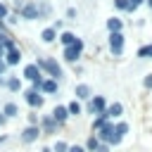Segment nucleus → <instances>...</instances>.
Returning <instances> with one entry per match:
<instances>
[{
	"mask_svg": "<svg viewBox=\"0 0 152 152\" xmlns=\"http://www.w3.org/2000/svg\"><path fill=\"white\" fill-rule=\"evenodd\" d=\"M66 112H71V114H78V112H81V104H78V102H69Z\"/></svg>",
	"mask_w": 152,
	"mask_h": 152,
	"instance_id": "nucleus-23",
	"label": "nucleus"
},
{
	"mask_svg": "<svg viewBox=\"0 0 152 152\" xmlns=\"http://www.w3.org/2000/svg\"><path fill=\"white\" fill-rule=\"evenodd\" d=\"M145 86H147V88H152V74H150V76L145 78Z\"/></svg>",
	"mask_w": 152,
	"mask_h": 152,
	"instance_id": "nucleus-30",
	"label": "nucleus"
},
{
	"mask_svg": "<svg viewBox=\"0 0 152 152\" xmlns=\"http://www.w3.org/2000/svg\"><path fill=\"white\" fill-rule=\"evenodd\" d=\"M121 26H124V21H121V19H116V17H112V19L107 21V28H109L112 33H119V31H121Z\"/></svg>",
	"mask_w": 152,
	"mask_h": 152,
	"instance_id": "nucleus-12",
	"label": "nucleus"
},
{
	"mask_svg": "<svg viewBox=\"0 0 152 152\" xmlns=\"http://www.w3.org/2000/svg\"><path fill=\"white\" fill-rule=\"evenodd\" d=\"M7 88L10 90H19V78H10L7 81Z\"/></svg>",
	"mask_w": 152,
	"mask_h": 152,
	"instance_id": "nucleus-24",
	"label": "nucleus"
},
{
	"mask_svg": "<svg viewBox=\"0 0 152 152\" xmlns=\"http://www.w3.org/2000/svg\"><path fill=\"white\" fill-rule=\"evenodd\" d=\"M2 69H5V64H2V62H0V74H2Z\"/></svg>",
	"mask_w": 152,
	"mask_h": 152,
	"instance_id": "nucleus-32",
	"label": "nucleus"
},
{
	"mask_svg": "<svg viewBox=\"0 0 152 152\" xmlns=\"http://www.w3.org/2000/svg\"><path fill=\"white\" fill-rule=\"evenodd\" d=\"M90 112L93 114H104V97H93V102H90Z\"/></svg>",
	"mask_w": 152,
	"mask_h": 152,
	"instance_id": "nucleus-9",
	"label": "nucleus"
},
{
	"mask_svg": "<svg viewBox=\"0 0 152 152\" xmlns=\"http://www.w3.org/2000/svg\"><path fill=\"white\" fill-rule=\"evenodd\" d=\"M52 152H69V147H66V142H64V140H59V142H55Z\"/></svg>",
	"mask_w": 152,
	"mask_h": 152,
	"instance_id": "nucleus-22",
	"label": "nucleus"
},
{
	"mask_svg": "<svg viewBox=\"0 0 152 152\" xmlns=\"http://www.w3.org/2000/svg\"><path fill=\"white\" fill-rule=\"evenodd\" d=\"M24 97H26V102H28L31 107H40V104H43V95H40L38 90H28Z\"/></svg>",
	"mask_w": 152,
	"mask_h": 152,
	"instance_id": "nucleus-6",
	"label": "nucleus"
},
{
	"mask_svg": "<svg viewBox=\"0 0 152 152\" xmlns=\"http://www.w3.org/2000/svg\"><path fill=\"white\" fill-rule=\"evenodd\" d=\"M43 152H52V150H43Z\"/></svg>",
	"mask_w": 152,
	"mask_h": 152,
	"instance_id": "nucleus-34",
	"label": "nucleus"
},
{
	"mask_svg": "<svg viewBox=\"0 0 152 152\" xmlns=\"http://www.w3.org/2000/svg\"><path fill=\"white\" fill-rule=\"evenodd\" d=\"M114 5H116L119 10H126V12H133V10H135V7H131L128 0H114Z\"/></svg>",
	"mask_w": 152,
	"mask_h": 152,
	"instance_id": "nucleus-18",
	"label": "nucleus"
},
{
	"mask_svg": "<svg viewBox=\"0 0 152 152\" xmlns=\"http://www.w3.org/2000/svg\"><path fill=\"white\" fill-rule=\"evenodd\" d=\"M88 95H90V88H88V86H78V88H76V97H81V100H86Z\"/></svg>",
	"mask_w": 152,
	"mask_h": 152,
	"instance_id": "nucleus-16",
	"label": "nucleus"
},
{
	"mask_svg": "<svg viewBox=\"0 0 152 152\" xmlns=\"http://www.w3.org/2000/svg\"><path fill=\"white\" fill-rule=\"evenodd\" d=\"M109 45H112V52L114 55H121L124 52V33L119 31V33H112L109 36Z\"/></svg>",
	"mask_w": 152,
	"mask_h": 152,
	"instance_id": "nucleus-4",
	"label": "nucleus"
},
{
	"mask_svg": "<svg viewBox=\"0 0 152 152\" xmlns=\"http://www.w3.org/2000/svg\"><path fill=\"white\" fill-rule=\"evenodd\" d=\"M19 57H21V55H19V50H17V48H10V50L5 52V62H7V64H17V62H19Z\"/></svg>",
	"mask_w": 152,
	"mask_h": 152,
	"instance_id": "nucleus-10",
	"label": "nucleus"
},
{
	"mask_svg": "<svg viewBox=\"0 0 152 152\" xmlns=\"http://www.w3.org/2000/svg\"><path fill=\"white\" fill-rule=\"evenodd\" d=\"M38 135H40V131H38L36 126H28V128H24V133H21V140H24V142H33Z\"/></svg>",
	"mask_w": 152,
	"mask_h": 152,
	"instance_id": "nucleus-7",
	"label": "nucleus"
},
{
	"mask_svg": "<svg viewBox=\"0 0 152 152\" xmlns=\"http://www.w3.org/2000/svg\"><path fill=\"white\" fill-rule=\"evenodd\" d=\"M2 17H7V7L0 2V19H2Z\"/></svg>",
	"mask_w": 152,
	"mask_h": 152,
	"instance_id": "nucleus-28",
	"label": "nucleus"
},
{
	"mask_svg": "<svg viewBox=\"0 0 152 152\" xmlns=\"http://www.w3.org/2000/svg\"><path fill=\"white\" fill-rule=\"evenodd\" d=\"M104 114H107V119H109V116H112V119H116V116H121V114H124V107L116 102V104H112L109 109H104Z\"/></svg>",
	"mask_w": 152,
	"mask_h": 152,
	"instance_id": "nucleus-11",
	"label": "nucleus"
},
{
	"mask_svg": "<svg viewBox=\"0 0 152 152\" xmlns=\"http://www.w3.org/2000/svg\"><path fill=\"white\" fill-rule=\"evenodd\" d=\"M97 145H100L97 138H90V140H88V150H97Z\"/></svg>",
	"mask_w": 152,
	"mask_h": 152,
	"instance_id": "nucleus-26",
	"label": "nucleus"
},
{
	"mask_svg": "<svg viewBox=\"0 0 152 152\" xmlns=\"http://www.w3.org/2000/svg\"><path fill=\"white\" fill-rule=\"evenodd\" d=\"M43 93H50V95H55L57 93V81H52V78H45V81H40V86H38Z\"/></svg>",
	"mask_w": 152,
	"mask_h": 152,
	"instance_id": "nucleus-8",
	"label": "nucleus"
},
{
	"mask_svg": "<svg viewBox=\"0 0 152 152\" xmlns=\"http://www.w3.org/2000/svg\"><path fill=\"white\" fill-rule=\"evenodd\" d=\"M24 14H26V17H36L38 12H36V7H33V5H31V7L26 5V7H24Z\"/></svg>",
	"mask_w": 152,
	"mask_h": 152,
	"instance_id": "nucleus-25",
	"label": "nucleus"
},
{
	"mask_svg": "<svg viewBox=\"0 0 152 152\" xmlns=\"http://www.w3.org/2000/svg\"><path fill=\"white\" fill-rule=\"evenodd\" d=\"M59 38H62V43H64V48H66V45H74V43L78 40V38H76L74 33H69V31H66V33H62Z\"/></svg>",
	"mask_w": 152,
	"mask_h": 152,
	"instance_id": "nucleus-15",
	"label": "nucleus"
},
{
	"mask_svg": "<svg viewBox=\"0 0 152 152\" xmlns=\"http://www.w3.org/2000/svg\"><path fill=\"white\" fill-rule=\"evenodd\" d=\"M24 78H28V81H33L36 83V88L40 86V69H38V64H28L26 69H24Z\"/></svg>",
	"mask_w": 152,
	"mask_h": 152,
	"instance_id": "nucleus-3",
	"label": "nucleus"
},
{
	"mask_svg": "<svg viewBox=\"0 0 152 152\" xmlns=\"http://www.w3.org/2000/svg\"><path fill=\"white\" fill-rule=\"evenodd\" d=\"M38 69H45V71L52 76V81H57V78L62 76V69H59V64H57L55 59H40V62H38Z\"/></svg>",
	"mask_w": 152,
	"mask_h": 152,
	"instance_id": "nucleus-2",
	"label": "nucleus"
},
{
	"mask_svg": "<svg viewBox=\"0 0 152 152\" xmlns=\"http://www.w3.org/2000/svg\"><path fill=\"white\" fill-rule=\"evenodd\" d=\"M57 126H59V124H57V121H55L52 116H45V119H43V128H45L48 133H52V131H55Z\"/></svg>",
	"mask_w": 152,
	"mask_h": 152,
	"instance_id": "nucleus-14",
	"label": "nucleus"
},
{
	"mask_svg": "<svg viewBox=\"0 0 152 152\" xmlns=\"http://www.w3.org/2000/svg\"><path fill=\"white\" fill-rule=\"evenodd\" d=\"M81 48H83V43H81V40H76L74 45H66V48H64V57H66L69 62H76V59H78Z\"/></svg>",
	"mask_w": 152,
	"mask_h": 152,
	"instance_id": "nucleus-5",
	"label": "nucleus"
},
{
	"mask_svg": "<svg viewBox=\"0 0 152 152\" xmlns=\"http://www.w3.org/2000/svg\"><path fill=\"white\" fill-rule=\"evenodd\" d=\"M69 152H86L81 145H74V147H69Z\"/></svg>",
	"mask_w": 152,
	"mask_h": 152,
	"instance_id": "nucleus-29",
	"label": "nucleus"
},
{
	"mask_svg": "<svg viewBox=\"0 0 152 152\" xmlns=\"http://www.w3.org/2000/svg\"><path fill=\"white\" fill-rule=\"evenodd\" d=\"M95 152H109V145H104V142H102V145H97V150H95Z\"/></svg>",
	"mask_w": 152,
	"mask_h": 152,
	"instance_id": "nucleus-27",
	"label": "nucleus"
},
{
	"mask_svg": "<svg viewBox=\"0 0 152 152\" xmlns=\"http://www.w3.org/2000/svg\"><path fill=\"white\" fill-rule=\"evenodd\" d=\"M2 142H5V138H0V145H2Z\"/></svg>",
	"mask_w": 152,
	"mask_h": 152,
	"instance_id": "nucleus-33",
	"label": "nucleus"
},
{
	"mask_svg": "<svg viewBox=\"0 0 152 152\" xmlns=\"http://www.w3.org/2000/svg\"><path fill=\"white\" fill-rule=\"evenodd\" d=\"M97 138H100L104 145H116V142H121V138L114 133V126H112L109 121H107L102 128H97Z\"/></svg>",
	"mask_w": 152,
	"mask_h": 152,
	"instance_id": "nucleus-1",
	"label": "nucleus"
},
{
	"mask_svg": "<svg viewBox=\"0 0 152 152\" xmlns=\"http://www.w3.org/2000/svg\"><path fill=\"white\" fill-rule=\"evenodd\" d=\"M150 5H152V0H150Z\"/></svg>",
	"mask_w": 152,
	"mask_h": 152,
	"instance_id": "nucleus-35",
	"label": "nucleus"
},
{
	"mask_svg": "<svg viewBox=\"0 0 152 152\" xmlns=\"http://www.w3.org/2000/svg\"><path fill=\"white\" fill-rule=\"evenodd\" d=\"M114 133H116L119 138H124V135L128 133V124H116V126H114Z\"/></svg>",
	"mask_w": 152,
	"mask_h": 152,
	"instance_id": "nucleus-17",
	"label": "nucleus"
},
{
	"mask_svg": "<svg viewBox=\"0 0 152 152\" xmlns=\"http://www.w3.org/2000/svg\"><path fill=\"white\" fill-rule=\"evenodd\" d=\"M128 2H131V7H138V5L142 2V0H128Z\"/></svg>",
	"mask_w": 152,
	"mask_h": 152,
	"instance_id": "nucleus-31",
	"label": "nucleus"
},
{
	"mask_svg": "<svg viewBox=\"0 0 152 152\" xmlns=\"http://www.w3.org/2000/svg\"><path fill=\"white\" fill-rule=\"evenodd\" d=\"M40 36H43V40H45V43H50V40H55V28H45Z\"/></svg>",
	"mask_w": 152,
	"mask_h": 152,
	"instance_id": "nucleus-19",
	"label": "nucleus"
},
{
	"mask_svg": "<svg viewBox=\"0 0 152 152\" xmlns=\"http://www.w3.org/2000/svg\"><path fill=\"white\" fill-rule=\"evenodd\" d=\"M52 119H55L57 124H62V121L66 119V107H62V104H59V107H55V112H52Z\"/></svg>",
	"mask_w": 152,
	"mask_h": 152,
	"instance_id": "nucleus-13",
	"label": "nucleus"
},
{
	"mask_svg": "<svg viewBox=\"0 0 152 152\" xmlns=\"http://www.w3.org/2000/svg\"><path fill=\"white\" fill-rule=\"evenodd\" d=\"M138 57H152V45H142L138 50Z\"/></svg>",
	"mask_w": 152,
	"mask_h": 152,
	"instance_id": "nucleus-20",
	"label": "nucleus"
},
{
	"mask_svg": "<svg viewBox=\"0 0 152 152\" xmlns=\"http://www.w3.org/2000/svg\"><path fill=\"white\" fill-rule=\"evenodd\" d=\"M14 114H17V104L7 102V104H5V116H14Z\"/></svg>",
	"mask_w": 152,
	"mask_h": 152,
	"instance_id": "nucleus-21",
	"label": "nucleus"
}]
</instances>
